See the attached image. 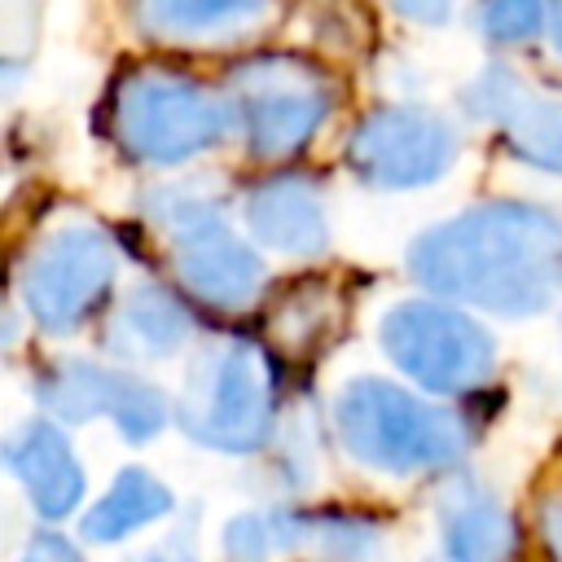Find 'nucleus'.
<instances>
[{
  "label": "nucleus",
  "instance_id": "nucleus-4",
  "mask_svg": "<svg viewBox=\"0 0 562 562\" xmlns=\"http://www.w3.org/2000/svg\"><path fill=\"white\" fill-rule=\"evenodd\" d=\"M228 123V101L167 66H136L110 92V136L136 162L176 167L211 149Z\"/></svg>",
  "mask_w": 562,
  "mask_h": 562
},
{
  "label": "nucleus",
  "instance_id": "nucleus-9",
  "mask_svg": "<svg viewBox=\"0 0 562 562\" xmlns=\"http://www.w3.org/2000/svg\"><path fill=\"white\" fill-rule=\"evenodd\" d=\"M457 132L430 105H378L347 136V167L373 189H422L457 162Z\"/></svg>",
  "mask_w": 562,
  "mask_h": 562
},
{
  "label": "nucleus",
  "instance_id": "nucleus-20",
  "mask_svg": "<svg viewBox=\"0 0 562 562\" xmlns=\"http://www.w3.org/2000/svg\"><path fill=\"white\" fill-rule=\"evenodd\" d=\"M536 527H540V544H544L549 562H562V483L540 496V505H536Z\"/></svg>",
  "mask_w": 562,
  "mask_h": 562
},
{
  "label": "nucleus",
  "instance_id": "nucleus-18",
  "mask_svg": "<svg viewBox=\"0 0 562 562\" xmlns=\"http://www.w3.org/2000/svg\"><path fill=\"white\" fill-rule=\"evenodd\" d=\"M479 31L496 44H522L540 35L553 18L549 0H479Z\"/></svg>",
  "mask_w": 562,
  "mask_h": 562
},
{
  "label": "nucleus",
  "instance_id": "nucleus-7",
  "mask_svg": "<svg viewBox=\"0 0 562 562\" xmlns=\"http://www.w3.org/2000/svg\"><path fill=\"white\" fill-rule=\"evenodd\" d=\"M158 228L167 233L171 250H176V272L180 285L224 312L250 307L268 281L263 259L246 246V237H237L224 220V211L211 198H198L189 189H162L149 202Z\"/></svg>",
  "mask_w": 562,
  "mask_h": 562
},
{
  "label": "nucleus",
  "instance_id": "nucleus-14",
  "mask_svg": "<svg viewBox=\"0 0 562 562\" xmlns=\"http://www.w3.org/2000/svg\"><path fill=\"white\" fill-rule=\"evenodd\" d=\"M439 536L448 562H509L514 553V518L487 487L470 479L448 483L439 496Z\"/></svg>",
  "mask_w": 562,
  "mask_h": 562
},
{
  "label": "nucleus",
  "instance_id": "nucleus-3",
  "mask_svg": "<svg viewBox=\"0 0 562 562\" xmlns=\"http://www.w3.org/2000/svg\"><path fill=\"white\" fill-rule=\"evenodd\" d=\"M180 430L211 452H259L277 426V373L259 342L228 338L189 369L176 400Z\"/></svg>",
  "mask_w": 562,
  "mask_h": 562
},
{
  "label": "nucleus",
  "instance_id": "nucleus-11",
  "mask_svg": "<svg viewBox=\"0 0 562 562\" xmlns=\"http://www.w3.org/2000/svg\"><path fill=\"white\" fill-rule=\"evenodd\" d=\"M470 110L505 136L514 158L562 176V97H544L505 66H487L470 88Z\"/></svg>",
  "mask_w": 562,
  "mask_h": 562
},
{
  "label": "nucleus",
  "instance_id": "nucleus-13",
  "mask_svg": "<svg viewBox=\"0 0 562 562\" xmlns=\"http://www.w3.org/2000/svg\"><path fill=\"white\" fill-rule=\"evenodd\" d=\"M246 228L259 246L277 255H321L329 246V224L316 184L303 176H272L246 193Z\"/></svg>",
  "mask_w": 562,
  "mask_h": 562
},
{
  "label": "nucleus",
  "instance_id": "nucleus-6",
  "mask_svg": "<svg viewBox=\"0 0 562 562\" xmlns=\"http://www.w3.org/2000/svg\"><path fill=\"white\" fill-rule=\"evenodd\" d=\"M228 110L255 158H290L303 149L334 110L329 79L290 53H259L233 66Z\"/></svg>",
  "mask_w": 562,
  "mask_h": 562
},
{
  "label": "nucleus",
  "instance_id": "nucleus-1",
  "mask_svg": "<svg viewBox=\"0 0 562 562\" xmlns=\"http://www.w3.org/2000/svg\"><path fill=\"white\" fill-rule=\"evenodd\" d=\"M408 277L492 316H540L562 299V220L536 202H479L408 246Z\"/></svg>",
  "mask_w": 562,
  "mask_h": 562
},
{
  "label": "nucleus",
  "instance_id": "nucleus-12",
  "mask_svg": "<svg viewBox=\"0 0 562 562\" xmlns=\"http://www.w3.org/2000/svg\"><path fill=\"white\" fill-rule=\"evenodd\" d=\"M4 461H9L13 479L22 483V492H26V501L35 505L40 518L57 522V518L79 509L83 465H79L70 439L61 435V426H53L44 417L22 422L4 443Z\"/></svg>",
  "mask_w": 562,
  "mask_h": 562
},
{
  "label": "nucleus",
  "instance_id": "nucleus-17",
  "mask_svg": "<svg viewBox=\"0 0 562 562\" xmlns=\"http://www.w3.org/2000/svg\"><path fill=\"white\" fill-rule=\"evenodd\" d=\"M162 514H171V492L149 470L127 465V470H119L110 492L83 514V536L92 544H119L123 536L158 522Z\"/></svg>",
  "mask_w": 562,
  "mask_h": 562
},
{
  "label": "nucleus",
  "instance_id": "nucleus-10",
  "mask_svg": "<svg viewBox=\"0 0 562 562\" xmlns=\"http://www.w3.org/2000/svg\"><path fill=\"white\" fill-rule=\"evenodd\" d=\"M35 395L61 422L110 417L127 443H149L171 417V404L154 382L92 360H53L35 378Z\"/></svg>",
  "mask_w": 562,
  "mask_h": 562
},
{
  "label": "nucleus",
  "instance_id": "nucleus-22",
  "mask_svg": "<svg viewBox=\"0 0 562 562\" xmlns=\"http://www.w3.org/2000/svg\"><path fill=\"white\" fill-rule=\"evenodd\" d=\"M408 22H422V26H443L452 18V4L457 0H391Z\"/></svg>",
  "mask_w": 562,
  "mask_h": 562
},
{
  "label": "nucleus",
  "instance_id": "nucleus-24",
  "mask_svg": "<svg viewBox=\"0 0 562 562\" xmlns=\"http://www.w3.org/2000/svg\"><path fill=\"white\" fill-rule=\"evenodd\" d=\"M549 31H553V44L562 53V0H553V18H549Z\"/></svg>",
  "mask_w": 562,
  "mask_h": 562
},
{
  "label": "nucleus",
  "instance_id": "nucleus-15",
  "mask_svg": "<svg viewBox=\"0 0 562 562\" xmlns=\"http://www.w3.org/2000/svg\"><path fill=\"white\" fill-rule=\"evenodd\" d=\"M193 334L189 307L162 285H136L110 316V347L123 356H171Z\"/></svg>",
  "mask_w": 562,
  "mask_h": 562
},
{
  "label": "nucleus",
  "instance_id": "nucleus-16",
  "mask_svg": "<svg viewBox=\"0 0 562 562\" xmlns=\"http://www.w3.org/2000/svg\"><path fill=\"white\" fill-rule=\"evenodd\" d=\"M132 22L154 40H206L250 26L268 0H123Z\"/></svg>",
  "mask_w": 562,
  "mask_h": 562
},
{
  "label": "nucleus",
  "instance_id": "nucleus-8",
  "mask_svg": "<svg viewBox=\"0 0 562 562\" xmlns=\"http://www.w3.org/2000/svg\"><path fill=\"white\" fill-rule=\"evenodd\" d=\"M119 272L114 241L83 220L48 228L18 268V294L31 321L48 334L79 329L110 294Z\"/></svg>",
  "mask_w": 562,
  "mask_h": 562
},
{
  "label": "nucleus",
  "instance_id": "nucleus-19",
  "mask_svg": "<svg viewBox=\"0 0 562 562\" xmlns=\"http://www.w3.org/2000/svg\"><path fill=\"white\" fill-rule=\"evenodd\" d=\"M272 549H277V540H272V522L263 514H241L224 527L228 562H263Z\"/></svg>",
  "mask_w": 562,
  "mask_h": 562
},
{
  "label": "nucleus",
  "instance_id": "nucleus-5",
  "mask_svg": "<svg viewBox=\"0 0 562 562\" xmlns=\"http://www.w3.org/2000/svg\"><path fill=\"white\" fill-rule=\"evenodd\" d=\"M378 342L386 360L430 395H465L496 369L492 334L461 312V303L404 299L382 316Z\"/></svg>",
  "mask_w": 562,
  "mask_h": 562
},
{
  "label": "nucleus",
  "instance_id": "nucleus-2",
  "mask_svg": "<svg viewBox=\"0 0 562 562\" xmlns=\"http://www.w3.org/2000/svg\"><path fill=\"white\" fill-rule=\"evenodd\" d=\"M334 430L360 465L382 474L443 470L470 443L457 413L386 378H351L334 400Z\"/></svg>",
  "mask_w": 562,
  "mask_h": 562
},
{
  "label": "nucleus",
  "instance_id": "nucleus-23",
  "mask_svg": "<svg viewBox=\"0 0 562 562\" xmlns=\"http://www.w3.org/2000/svg\"><path fill=\"white\" fill-rule=\"evenodd\" d=\"M140 562H193V553H189V549H176V540H171V549H154V553H145Z\"/></svg>",
  "mask_w": 562,
  "mask_h": 562
},
{
  "label": "nucleus",
  "instance_id": "nucleus-21",
  "mask_svg": "<svg viewBox=\"0 0 562 562\" xmlns=\"http://www.w3.org/2000/svg\"><path fill=\"white\" fill-rule=\"evenodd\" d=\"M18 562H83V558L66 536L44 531V536H31V544H26V553Z\"/></svg>",
  "mask_w": 562,
  "mask_h": 562
}]
</instances>
